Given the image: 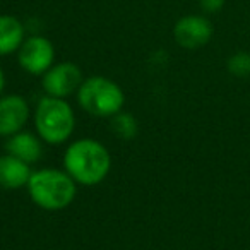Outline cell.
Instances as JSON below:
<instances>
[{
    "mask_svg": "<svg viewBox=\"0 0 250 250\" xmlns=\"http://www.w3.org/2000/svg\"><path fill=\"white\" fill-rule=\"evenodd\" d=\"M111 132L122 141H132L139 132V122L130 111H118L110 118Z\"/></svg>",
    "mask_w": 250,
    "mask_h": 250,
    "instance_id": "12",
    "label": "cell"
},
{
    "mask_svg": "<svg viewBox=\"0 0 250 250\" xmlns=\"http://www.w3.org/2000/svg\"><path fill=\"white\" fill-rule=\"evenodd\" d=\"M18 62L24 72L31 76H43L55 63V46L46 36H26L18 50Z\"/></svg>",
    "mask_w": 250,
    "mask_h": 250,
    "instance_id": "6",
    "label": "cell"
},
{
    "mask_svg": "<svg viewBox=\"0 0 250 250\" xmlns=\"http://www.w3.org/2000/svg\"><path fill=\"white\" fill-rule=\"evenodd\" d=\"M226 0H199V7L206 12V14H216L223 9Z\"/></svg>",
    "mask_w": 250,
    "mask_h": 250,
    "instance_id": "14",
    "label": "cell"
},
{
    "mask_svg": "<svg viewBox=\"0 0 250 250\" xmlns=\"http://www.w3.org/2000/svg\"><path fill=\"white\" fill-rule=\"evenodd\" d=\"M173 38L185 50H197L212 38V24L208 18L197 14L184 16L173 26Z\"/></svg>",
    "mask_w": 250,
    "mask_h": 250,
    "instance_id": "7",
    "label": "cell"
},
{
    "mask_svg": "<svg viewBox=\"0 0 250 250\" xmlns=\"http://www.w3.org/2000/svg\"><path fill=\"white\" fill-rule=\"evenodd\" d=\"M77 103L87 115L96 118H111L124 110L125 93L120 84L104 76L86 77L76 93Z\"/></svg>",
    "mask_w": 250,
    "mask_h": 250,
    "instance_id": "4",
    "label": "cell"
},
{
    "mask_svg": "<svg viewBox=\"0 0 250 250\" xmlns=\"http://www.w3.org/2000/svg\"><path fill=\"white\" fill-rule=\"evenodd\" d=\"M31 165L24 163L12 154L0 156V188L5 190H19L28 185L31 178Z\"/></svg>",
    "mask_w": 250,
    "mask_h": 250,
    "instance_id": "10",
    "label": "cell"
},
{
    "mask_svg": "<svg viewBox=\"0 0 250 250\" xmlns=\"http://www.w3.org/2000/svg\"><path fill=\"white\" fill-rule=\"evenodd\" d=\"M31 201L45 211H62L77 195V184L63 168H40L31 173L28 185Z\"/></svg>",
    "mask_w": 250,
    "mask_h": 250,
    "instance_id": "2",
    "label": "cell"
},
{
    "mask_svg": "<svg viewBox=\"0 0 250 250\" xmlns=\"http://www.w3.org/2000/svg\"><path fill=\"white\" fill-rule=\"evenodd\" d=\"M83 81V70L77 63L55 62L42 76V87L46 96L67 100L69 96L77 93Z\"/></svg>",
    "mask_w": 250,
    "mask_h": 250,
    "instance_id": "5",
    "label": "cell"
},
{
    "mask_svg": "<svg viewBox=\"0 0 250 250\" xmlns=\"http://www.w3.org/2000/svg\"><path fill=\"white\" fill-rule=\"evenodd\" d=\"M31 108L24 96L21 94H4L0 98V137H11L24 130Z\"/></svg>",
    "mask_w": 250,
    "mask_h": 250,
    "instance_id": "8",
    "label": "cell"
},
{
    "mask_svg": "<svg viewBox=\"0 0 250 250\" xmlns=\"http://www.w3.org/2000/svg\"><path fill=\"white\" fill-rule=\"evenodd\" d=\"M62 168L77 185L93 187L108 177L111 170V154L101 141L81 137L67 146L62 158Z\"/></svg>",
    "mask_w": 250,
    "mask_h": 250,
    "instance_id": "1",
    "label": "cell"
},
{
    "mask_svg": "<svg viewBox=\"0 0 250 250\" xmlns=\"http://www.w3.org/2000/svg\"><path fill=\"white\" fill-rule=\"evenodd\" d=\"M5 84H7V79H5V72H4V69H2V67H0V98L4 96Z\"/></svg>",
    "mask_w": 250,
    "mask_h": 250,
    "instance_id": "15",
    "label": "cell"
},
{
    "mask_svg": "<svg viewBox=\"0 0 250 250\" xmlns=\"http://www.w3.org/2000/svg\"><path fill=\"white\" fill-rule=\"evenodd\" d=\"M35 132L50 146H62L76 130V111L67 100L43 96L33 110Z\"/></svg>",
    "mask_w": 250,
    "mask_h": 250,
    "instance_id": "3",
    "label": "cell"
},
{
    "mask_svg": "<svg viewBox=\"0 0 250 250\" xmlns=\"http://www.w3.org/2000/svg\"><path fill=\"white\" fill-rule=\"evenodd\" d=\"M26 40V26L11 14L0 16V57L18 53Z\"/></svg>",
    "mask_w": 250,
    "mask_h": 250,
    "instance_id": "11",
    "label": "cell"
},
{
    "mask_svg": "<svg viewBox=\"0 0 250 250\" xmlns=\"http://www.w3.org/2000/svg\"><path fill=\"white\" fill-rule=\"evenodd\" d=\"M226 69L235 77H249L250 76V53L236 52L226 62Z\"/></svg>",
    "mask_w": 250,
    "mask_h": 250,
    "instance_id": "13",
    "label": "cell"
},
{
    "mask_svg": "<svg viewBox=\"0 0 250 250\" xmlns=\"http://www.w3.org/2000/svg\"><path fill=\"white\" fill-rule=\"evenodd\" d=\"M43 141L40 139L38 134L28 132V130H21V132L14 134V136L5 139V153L12 154V156L19 158L21 161L28 165H33L42 158L43 154Z\"/></svg>",
    "mask_w": 250,
    "mask_h": 250,
    "instance_id": "9",
    "label": "cell"
}]
</instances>
